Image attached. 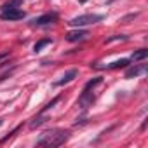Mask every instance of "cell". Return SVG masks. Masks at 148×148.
Segmentation results:
<instances>
[{
  "instance_id": "obj_1",
  "label": "cell",
  "mask_w": 148,
  "mask_h": 148,
  "mask_svg": "<svg viewBox=\"0 0 148 148\" xmlns=\"http://www.w3.org/2000/svg\"><path fill=\"white\" fill-rule=\"evenodd\" d=\"M68 139H70V131H64V129H51V131H45L37 139V145L38 146H61Z\"/></svg>"
},
{
  "instance_id": "obj_2",
  "label": "cell",
  "mask_w": 148,
  "mask_h": 148,
  "mask_svg": "<svg viewBox=\"0 0 148 148\" xmlns=\"http://www.w3.org/2000/svg\"><path fill=\"white\" fill-rule=\"evenodd\" d=\"M101 19H103V16H99V14H82V16L73 18L68 25H70V26H77V28H80V26H87V25L99 23Z\"/></svg>"
},
{
  "instance_id": "obj_3",
  "label": "cell",
  "mask_w": 148,
  "mask_h": 148,
  "mask_svg": "<svg viewBox=\"0 0 148 148\" xmlns=\"http://www.w3.org/2000/svg\"><path fill=\"white\" fill-rule=\"evenodd\" d=\"M56 21H58V14H56V12H47V14H42V16L35 18V19L32 21V25H35V26H44V25H52V23H56Z\"/></svg>"
},
{
  "instance_id": "obj_4",
  "label": "cell",
  "mask_w": 148,
  "mask_h": 148,
  "mask_svg": "<svg viewBox=\"0 0 148 148\" xmlns=\"http://www.w3.org/2000/svg\"><path fill=\"white\" fill-rule=\"evenodd\" d=\"M146 73V64H134L125 71V79H138Z\"/></svg>"
},
{
  "instance_id": "obj_5",
  "label": "cell",
  "mask_w": 148,
  "mask_h": 148,
  "mask_svg": "<svg viewBox=\"0 0 148 148\" xmlns=\"http://www.w3.org/2000/svg\"><path fill=\"white\" fill-rule=\"evenodd\" d=\"M87 37H89L87 30H75V32H70L66 35V40L68 42H80V40H86Z\"/></svg>"
},
{
  "instance_id": "obj_6",
  "label": "cell",
  "mask_w": 148,
  "mask_h": 148,
  "mask_svg": "<svg viewBox=\"0 0 148 148\" xmlns=\"http://www.w3.org/2000/svg\"><path fill=\"white\" fill-rule=\"evenodd\" d=\"M77 75H79V71L77 70H68L64 75L58 80V82H54V86H58V87H61V86H66V84H70L73 79H77Z\"/></svg>"
},
{
  "instance_id": "obj_7",
  "label": "cell",
  "mask_w": 148,
  "mask_h": 148,
  "mask_svg": "<svg viewBox=\"0 0 148 148\" xmlns=\"http://www.w3.org/2000/svg\"><path fill=\"white\" fill-rule=\"evenodd\" d=\"M26 14L21 11V9H16V11H9V12H2V18L4 21H19V19H23Z\"/></svg>"
},
{
  "instance_id": "obj_8",
  "label": "cell",
  "mask_w": 148,
  "mask_h": 148,
  "mask_svg": "<svg viewBox=\"0 0 148 148\" xmlns=\"http://www.w3.org/2000/svg\"><path fill=\"white\" fill-rule=\"evenodd\" d=\"M21 4H23V0H7V2H5L2 7H0V9H2V12H9V11H16V9H19Z\"/></svg>"
},
{
  "instance_id": "obj_9",
  "label": "cell",
  "mask_w": 148,
  "mask_h": 148,
  "mask_svg": "<svg viewBox=\"0 0 148 148\" xmlns=\"http://www.w3.org/2000/svg\"><path fill=\"white\" fill-rule=\"evenodd\" d=\"M129 63H131V59H119V61L110 63L106 68H108V70H119V68H125V66H129Z\"/></svg>"
},
{
  "instance_id": "obj_10",
  "label": "cell",
  "mask_w": 148,
  "mask_h": 148,
  "mask_svg": "<svg viewBox=\"0 0 148 148\" xmlns=\"http://www.w3.org/2000/svg\"><path fill=\"white\" fill-rule=\"evenodd\" d=\"M47 120H49L47 117H44L42 113H38V115H37V117L30 122V129H37V127H40V125H42V124H45Z\"/></svg>"
},
{
  "instance_id": "obj_11",
  "label": "cell",
  "mask_w": 148,
  "mask_h": 148,
  "mask_svg": "<svg viewBox=\"0 0 148 148\" xmlns=\"http://www.w3.org/2000/svg\"><path fill=\"white\" fill-rule=\"evenodd\" d=\"M148 58V51L146 49H139V51H134L132 56H131V61H143Z\"/></svg>"
},
{
  "instance_id": "obj_12",
  "label": "cell",
  "mask_w": 148,
  "mask_h": 148,
  "mask_svg": "<svg viewBox=\"0 0 148 148\" xmlns=\"http://www.w3.org/2000/svg\"><path fill=\"white\" fill-rule=\"evenodd\" d=\"M101 82H103V79H101V77H94L92 80H89V82L84 86V91H89V92H91V89H94V87H96V86H99Z\"/></svg>"
},
{
  "instance_id": "obj_13",
  "label": "cell",
  "mask_w": 148,
  "mask_h": 148,
  "mask_svg": "<svg viewBox=\"0 0 148 148\" xmlns=\"http://www.w3.org/2000/svg\"><path fill=\"white\" fill-rule=\"evenodd\" d=\"M49 44H51V38H44V40H38V42L33 45V51H35V52H40V51H42L45 45H49Z\"/></svg>"
},
{
  "instance_id": "obj_14",
  "label": "cell",
  "mask_w": 148,
  "mask_h": 148,
  "mask_svg": "<svg viewBox=\"0 0 148 148\" xmlns=\"http://www.w3.org/2000/svg\"><path fill=\"white\" fill-rule=\"evenodd\" d=\"M16 68H18V64H12V68H11V70H7V71H4V73H2V75H0V82H4V80H7V79H9V77L12 75V73L16 71Z\"/></svg>"
},
{
  "instance_id": "obj_15",
  "label": "cell",
  "mask_w": 148,
  "mask_h": 148,
  "mask_svg": "<svg viewBox=\"0 0 148 148\" xmlns=\"http://www.w3.org/2000/svg\"><path fill=\"white\" fill-rule=\"evenodd\" d=\"M127 38H129L127 35H113V37H106L105 44H110V42H115V40H127Z\"/></svg>"
},
{
  "instance_id": "obj_16",
  "label": "cell",
  "mask_w": 148,
  "mask_h": 148,
  "mask_svg": "<svg viewBox=\"0 0 148 148\" xmlns=\"http://www.w3.org/2000/svg\"><path fill=\"white\" fill-rule=\"evenodd\" d=\"M59 101H61V96H56V98H54L52 101H49V103H47V105H45V106L42 108V112H40V113H44V112H47V110H51V108H52V106H54L56 103H59Z\"/></svg>"
},
{
  "instance_id": "obj_17",
  "label": "cell",
  "mask_w": 148,
  "mask_h": 148,
  "mask_svg": "<svg viewBox=\"0 0 148 148\" xmlns=\"http://www.w3.org/2000/svg\"><path fill=\"white\" fill-rule=\"evenodd\" d=\"M138 18V12H134V14H127V16H124L122 19H120V23H129V21H132V19H136Z\"/></svg>"
},
{
  "instance_id": "obj_18",
  "label": "cell",
  "mask_w": 148,
  "mask_h": 148,
  "mask_svg": "<svg viewBox=\"0 0 148 148\" xmlns=\"http://www.w3.org/2000/svg\"><path fill=\"white\" fill-rule=\"evenodd\" d=\"M19 129H21V125H19V127H16V129H14V131H12V132H11V134H9V136H5V138H4V139H0V145H2V143H5V141H7V139H11V138H12V136H14V134H16V132H18V131H19Z\"/></svg>"
},
{
  "instance_id": "obj_19",
  "label": "cell",
  "mask_w": 148,
  "mask_h": 148,
  "mask_svg": "<svg viewBox=\"0 0 148 148\" xmlns=\"http://www.w3.org/2000/svg\"><path fill=\"white\" fill-rule=\"evenodd\" d=\"M86 124V119H77V122H75V125H84Z\"/></svg>"
},
{
  "instance_id": "obj_20",
  "label": "cell",
  "mask_w": 148,
  "mask_h": 148,
  "mask_svg": "<svg viewBox=\"0 0 148 148\" xmlns=\"http://www.w3.org/2000/svg\"><path fill=\"white\" fill-rule=\"evenodd\" d=\"M9 54H11V52H9V51H5V52H2V54H0V61H2V59H4V58H7V56H9Z\"/></svg>"
},
{
  "instance_id": "obj_21",
  "label": "cell",
  "mask_w": 148,
  "mask_h": 148,
  "mask_svg": "<svg viewBox=\"0 0 148 148\" xmlns=\"http://www.w3.org/2000/svg\"><path fill=\"white\" fill-rule=\"evenodd\" d=\"M2 124H4V119H0V127H2Z\"/></svg>"
}]
</instances>
